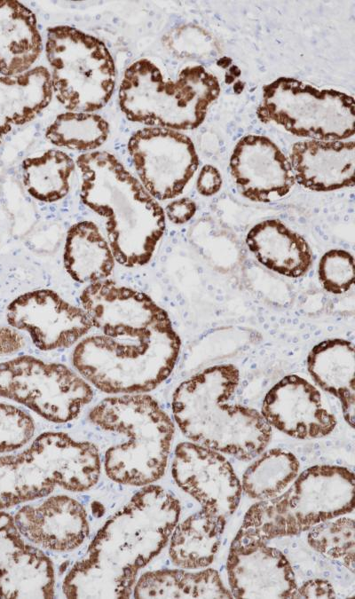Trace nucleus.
<instances>
[{
    "label": "nucleus",
    "mask_w": 355,
    "mask_h": 599,
    "mask_svg": "<svg viewBox=\"0 0 355 599\" xmlns=\"http://www.w3.org/2000/svg\"><path fill=\"white\" fill-rule=\"evenodd\" d=\"M226 571L233 597H299L288 560L282 552L264 542L233 539Z\"/></svg>",
    "instance_id": "14"
},
{
    "label": "nucleus",
    "mask_w": 355,
    "mask_h": 599,
    "mask_svg": "<svg viewBox=\"0 0 355 599\" xmlns=\"http://www.w3.org/2000/svg\"><path fill=\"white\" fill-rule=\"evenodd\" d=\"M89 419L102 430L125 437L106 452L104 467L110 479L142 486L162 477L175 427L152 396L137 393L106 398L91 410Z\"/></svg>",
    "instance_id": "5"
},
{
    "label": "nucleus",
    "mask_w": 355,
    "mask_h": 599,
    "mask_svg": "<svg viewBox=\"0 0 355 599\" xmlns=\"http://www.w3.org/2000/svg\"><path fill=\"white\" fill-rule=\"evenodd\" d=\"M179 515L176 497L161 486L146 485L106 522L68 571L65 596L130 597L138 572L166 546Z\"/></svg>",
    "instance_id": "1"
},
{
    "label": "nucleus",
    "mask_w": 355,
    "mask_h": 599,
    "mask_svg": "<svg viewBox=\"0 0 355 599\" xmlns=\"http://www.w3.org/2000/svg\"><path fill=\"white\" fill-rule=\"evenodd\" d=\"M35 13L18 1L0 0V73L29 70L42 51Z\"/></svg>",
    "instance_id": "22"
},
{
    "label": "nucleus",
    "mask_w": 355,
    "mask_h": 599,
    "mask_svg": "<svg viewBox=\"0 0 355 599\" xmlns=\"http://www.w3.org/2000/svg\"><path fill=\"white\" fill-rule=\"evenodd\" d=\"M225 516L204 508L177 524L171 536L170 557L183 569L209 565L218 550Z\"/></svg>",
    "instance_id": "24"
},
{
    "label": "nucleus",
    "mask_w": 355,
    "mask_h": 599,
    "mask_svg": "<svg viewBox=\"0 0 355 599\" xmlns=\"http://www.w3.org/2000/svg\"><path fill=\"white\" fill-rule=\"evenodd\" d=\"M261 414L271 427L299 439L326 437L337 422L319 390L296 374L283 377L268 390Z\"/></svg>",
    "instance_id": "15"
},
{
    "label": "nucleus",
    "mask_w": 355,
    "mask_h": 599,
    "mask_svg": "<svg viewBox=\"0 0 355 599\" xmlns=\"http://www.w3.org/2000/svg\"><path fill=\"white\" fill-rule=\"evenodd\" d=\"M50 71L42 66L0 76V144L14 126L35 119L51 102Z\"/></svg>",
    "instance_id": "21"
},
{
    "label": "nucleus",
    "mask_w": 355,
    "mask_h": 599,
    "mask_svg": "<svg viewBox=\"0 0 355 599\" xmlns=\"http://www.w3.org/2000/svg\"><path fill=\"white\" fill-rule=\"evenodd\" d=\"M98 448L63 432H45L26 450L0 455V510L42 498L56 485L83 492L99 480Z\"/></svg>",
    "instance_id": "7"
},
{
    "label": "nucleus",
    "mask_w": 355,
    "mask_h": 599,
    "mask_svg": "<svg viewBox=\"0 0 355 599\" xmlns=\"http://www.w3.org/2000/svg\"><path fill=\"white\" fill-rule=\"evenodd\" d=\"M115 262L107 239L95 223L80 221L67 230L63 263L75 281L89 285L107 280Z\"/></svg>",
    "instance_id": "23"
},
{
    "label": "nucleus",
    "mask_w": 355,
    "mask_h": 599,
    "mask_svg": "<svg viewBox=\"0 0 355 599\" xmlns=\"http://www.w3.org/2000/svg\"><path fill=\"white\" fill-rule=\"evenodd\" d=\"M222 185L219 171L211 165H205L197 180V190L204 196H210L219 191Z\"/></svg>",
    "instance_id": "35"
},
{
    "label": "nucleus",
    "mask_w": 355,
    "mask_h": 599,
    "mask_svg": "<svg viewBox=\"0 0 355 599\" xmlns=\"http://www.w3.org/2000/svg\"><path fill=\"white\" fill-rule=\"evenodd\" d=\"M100 332L82 339L72 355L79 374L98 390L108 394L146 393L173 371L181 341L171 321L149 328Z\"/></svg>",
    "instance_id": "4"
},
{
    "label": "nucleus",
    "mask_w": 355,
    "mask_h": 599,
    "mask_svg": "<svg viewBox=\"0 0 355 599\" xmlns=\"http://www.w3.org/2000/svg\"><path fill=\"white\" fill-rule=\"evenodd\" d=\"M25 345L23 336L13 327H0V356L18 352Z\"/></svg>",
    "instance_id": "37"
},
{
    "label": "nucleus",
    "mask_w": 355,
    "mask_h": 599,
    "mask_svg": "<svg viewBox=\"0 0 355 599\" xmlns=\"http://www.w3.org/2000/svg\"><path fill=\"white\" fill-rule=\"evenodd\" d=\"M355 477L347 468L316 465L302 472L280 495L251 506L236 540L293 536L354 508Z\"/></svg>",
    "instance_id": "6"
},
{
    "label": "nucleus",
    "mask_w": 355,
    "mask_h": 599,
    "mask_svg": "<svg viewBox=\"0 0 355 599\" xmlns=\"http://www.w3.org/2000/svg\"><path fill=\"white\" fill-rule=\"evenodd\" d=\"M75 161L65 152L50 149L22 162V179L34 199L51 203L63 199L70 190Z\"/></svg>",
    "instance_id": "27"
},
{
    "label": "nucleus",
    "mask_w": 355,
    "mask_h": 599,
    "mask_svg": "<svg viewBox=\"0 0 355 599\" xmlns=\"http://www.w3.org/2000/svg\"><path fill=\"white\" fill-rule=\"evenodd\" d=\"M308 531L307 541L311 548L353 571L355 527L352 518L329 519Z\"/></svg>",
    "instance_id": "30"
},
{
    "label": "nucleus",
    "mask_w": 355,
    "mask_h": 599,
    "mask_svg": "<svg viewBox=\"0 0 355 599\" xmlns=\"http://www.w3.org/2000/svg\"><path fill=\"white\" fill-rule=\"evenodd\" d=\"M6 319L12 327L26 331L42 351L70 347L92 327L83 308L47 288L16 297L7 307Z\"/></svg>",
    "instance_id": "12"
},
{
    "label": "nucleus",
    "mask_w": 355,
    "mask_h": 599,
    "mask_svg": "<svg viewBox=\"0 0 355 599\" xmlns=\"http://www.w3.org/2000/svg\"><path fill=\"white\" fill-rule=\"evenodd\" d=\"M0 397L50 422L65 423L76 418L91 401L93 390L67 366L25 355L0 363Z\"/></svg>",
    "instance_id": "10"
},
{
    "label": "nucleus",
    "mask_w": 355,
    "mask_h": 599,
    "mask_svg": "<svg viewBox=\"0 0 355 599\" xmlns=\"http://www.w3.org/2000/svg\"><path fill=\"white\" fill-rule=\"evenodd\" d=\"M45 53L52 91L65 108L92 113L106 105L116 74L104 42L70 26H55L48 28Z\"/></svg>",
    "instance_id": "8"
},
{
    "label": "nucleus",
    "mask_w": 355,
    "mask_h": 599,
    "mask_svg": "<svg viewBox=\"0 0 355 599\" xmlns=\"http://www.w3.org/2000/svg\"><path fill=\"white\" fill-rule=\"evenodd\" d=\"M171 471L178 485L201 508L224 516L237 508L241 485L221 453L193 442H182L175 449Z\"/></svg>",
    "instance_id": "13"
},
{
    "label": "nucleus",
    "mask_w": 355,
    "mask_h": 599,
    "mask_svg": "<svg viewBox=\"0 0 355 599\" xmlns=\"http://www.w3.org/2000/svg\"><path fill=\"white\" fill-rule=\"evenodd\" d=\"M299 597L332 598L335 596L333 586L325 579H311L297 587Z\"/></svg>",
    "instance_id": "36"
},
{
    "label": "nucleus",
    "mask_w": 355,
    "mask_h": 599,
    "mask_svg": "<svg viewBox=\"0 0 355 599\" xmlns=\"http://www.w3.org/2000/svg\"><path fill=\"white\" fill-rule=\"evenodd\" d=\"M306 363L313 382L340 401L343 418L353 428L355 409L353 343L342 338L322 341L311 350Z\"/></svg>",
    "instance_id": "20"
},
{
    "label": "nucleus",
    "mask_w": 355,
    "mask_h": 599,
    "mask_svg": "<svg viewBox=\"0 0 355 599\" xmlns=\"http://www.w3.org/2000/svg\"><path fill=\"white\" fill-rule=\"evenodd\" d=\"M318 276L326 291L335 295L347 292L354 283L353 256L343 249L328 250L320 260Z\"/></svg>",
    "instance_id": "31"
},
{
    "label": "nucleus",
    "mask_w": 355,
    "mask_h": 599,
    "mask_svg": "<svg viewBox=\"0 0 355 599\" xmlns=\"http://www.w3.org/2000/svg\"><path fill=\"white\" fill-rule=\"evenodd\" d=\"M230 168L240 193L257 202H270L285 196L295 184V176L284 154L269 138L249 135L235 146Z\"/></svg>",
    "instance_id": "16"
},
{
    "label": "nucleus",
    "mask_w": 355,
    "mask_h": 599,
    "mask_svg": "<svg viewBox=\"0 0 355 599\" xmlns=\"http://www.w3.org/2000/svg\"><path fill=\"white\" fill-rule=\"evenodd\" d=\"M82 202L106 220L115 261L127 268L146 264L165 231L162 206L113 154L93 151L75 162Z\"/></svg>",
    "instance_id": "2"
},
{
    "label": "nucleus",
    "mask_w": 355,
    "mask_h": 599,
    "mask_svg": "<svg viewBox=\"0 0 355 599\" xmlns=\"http://www.w3.org/2000/svg\"><path fill=\"white\" fill-rule=\"evenodd\" d=\"M55 573L51 559L25 543L0 571V598H52Z\"/></svg>",
    "instance_id": "26"
},
{
    "label": "nucleus",
    "mask_w": 355,
    "mask_h": 599,
    "mask_svg": "<svg viewBox=\"0 0 355 599\" xmlns=\"http://www.w3.org/2000/svg\"><path fill=\"white\" fill-rule=\"evenodd\" d=\"M239 382L234 365L209 366L177 387L171 407L179 430L189 440L249 461L268 445L272 427L258 411L230 403Z\"/></svg>",
    "instance_id": "3"
},
{
    "label": "nucleus",
    "mask_w": 355,
    "mask_h": 599,
    "mask_svg": "<svg viewBox=\"0 0 355 599\" xmlns=\"http://www.w3.org/2000/svg\"><path fill=\"white\" fill-rule=\"evenodd\" d=\"M196 212L195 202L189 198H181L170 202L164 210L165 217L176 225L188 222Z\"/></svg>",
    "instance_id": "34"
},
{
    "label": "nucleus",
    "mask_w": 355,
    "mask_h": 599,
    "mask_svg": "<svg viewBox=\"0 0 355 599\" xmlns=\"http://www.w3.org/2000/svg\"><path fill=\"white\" fill-rule=\"evenodd\" d=\"M35 423L24 410L0 403V454L16 451L33 437Z\"/></svg>",
    "instance_id": "32"
},
{
    "label": "nucleus",
    "mask_w": 355,
    "mask_h": 599,
    "mask_svg": "<svg viewBox=\"0 0 355 599\" xmlns=\"http://www.w3.org/2000/svg\"><path fill=\"white\" fill-rule=\"evenodd\" d=\"M246 244L260 264L287 277L304 276L312 264V252L304 238L279 219L254 225Z\"/></svg>",
    "instance_id": "19"
},
{
    "label": "nucleus",
    "mask_w": 355,
    "mask_h": 599,
    "mask_svg": "<svg viewBox=\"0 0 355 599\" xmlns=\"http://www.w3.org/2000/svg\"><path fill=\"white\" fill-rule=\"evenodd\" d=\"M354 142L311 140L296 143L290 153L295 179L313 191L354 185Z\"/></svg>",
    "instance_id": "18"
},
{
    "label": "nucleus",
    "mask_w": 355,
    "mask_h": 599,
    "mask_svg": "<svg viewBox=\"0 0 355 599\" xmlns=\"http://www.w3.org/2000/svg\"><path fill=\"white\" fill-rule=\"evenodd\" d=\"M24 540L37 548L68 552L79 548L90 532L83 506L66 495L48 498L36 505H26L13 516Z\"/></svg>",
    "instance_id": "17"
},
{
    "label": "nucleus",
    "mask_w": 355,
    "mask_h": 599,
    "mask_svg": "<svg viewBox=\"0 0 355 599\" xmlns=\"http://www.w3.org/2000/svg\"><path fill=\"white\" fill-rule=\"evenodd\" d=\"M24 545L25 540L18 531L13 517L0 510V571Z\"/></svg>",
    "instance_id": "33"
},
{
    "label": "nucleus",
    "mask_w": 355,
    "mask_h": 599,
    "mask_svg": "<svg viewBox=\"0 0 355 599\" xmlns=\"http://www.w3.org/2000/svg\"><path fill=\"white\" fill-rule=\"evenodd\" d=\"M201 67H186L177 81L165 80L148 59L130 64L123 73L119 88V106L131 122L148 127L189 130L204 119L206 109L196 105V83L205 80Z\"/></svg>",
    "instance_id": "9"
},
{
    "label": "nucleus",
    "mask_w": 355,
    "mask_h": 599,
    "mask_svg": "<svg viewBox=\"0 0 355 599\" xmlns=\"http://www.w3.org/2000/svg\"><path fill=\"white\" fill-rule=\"evenodd\" d=\"M135 598H232L213 569L191 572L162 569L144 573L133 587Z\"/></svg>",
    "instance_id": "25"
},
{
    "label": "nucleus",
    "mask_w": 355,
    "mask_h": 599,
    "mask_svg": "<svg viewBox=\"0 0 355 599\" xmlns=\"http://www.w3.org/2000/svg\"><path fill=\"white\" fill-rule=\"evenodd\" d=\"M299 461L290 452L274 448L264 453L245 471L241 489L250 498L266 500L283 493L298 476Z\"/></svg>",
    "instance_id": "28"
},
{
    "label": "nucleus",
    "mask_w": 355,
    "mask_h": 599,
    "mask_svg": "<svg viewBox=\"0 0 355 599\" xmlns=\"http://www.w3.org/2000/svg\"><path fill=\"white\" fill-rule=\"evenodd\" d=\"M128 152L138 180L156 201L181 194L199 164L192 140L166 128L137 130L128 141Z\"/></svg>",
    "instance_id": "11"
},
{
    "label": "nucleus",
    "mask_w": 355,
    "mask_h": 599,
    "mask_svg": "<svg viewBox=\"0 0 355 599\" xmlns=\"http://www.w3.org/2000/svg\"><path fill=\"white\" fill-rule=\"evenodd\" d=\"M108 135L109 125L102 116L75 111L57 115L45 131V138L54 146L86 153L100 147Z\"/></svg>",
    "instance_id": "29"
}]
</instances>
